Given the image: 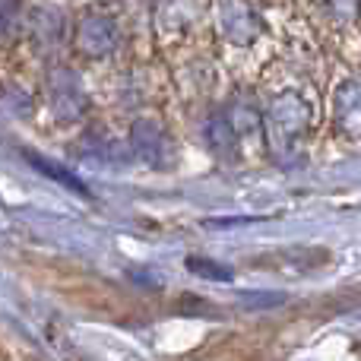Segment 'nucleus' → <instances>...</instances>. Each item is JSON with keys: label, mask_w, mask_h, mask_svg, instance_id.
<instances>
[{"label": "nucleus", "mask_w": 361, "mask_h": 361, "mask_svg": "<svg viewBox=\"0 0 361 361\" xmlns=\"http://www.w3.org/2000/svg\"><path fill=\"white\" fill-rule=\"evenodd\" d=\"M307 127H311V108L305 105V99L298 92H282L269 102L267 140H269V149L282 162H295V156L305 146Z\"/></svg>", "instance_id": "1"}, {"label": "nucleus", "mask_w": 361, "mask_h": 361, "mask_svg": "<svg viewBox=\"0 0 361 361\" xmlns=\"http://www.w3.org/2000/svg\"><path fill=\"white\" fill-rule=\"evenodd\" d=\"M219 29L231 44H250L263 32V23L247 0H219Z\"/></svg>", "instance_id": "2"}, {"label": "nucleus", "mask_w": 361, "mask_h": 361, "mask_svg": "<svg viewBox=\"0 0 361 361\" xmlns=\"http://www.w3.org/2000/svg\"><path fill=\"white\" fill-rule=\"evenodd\" d=\"M76 48L86 57H105L118 48V25L114 19L102 16V13H92L80 23L76 29Z\"/></svg>", "instance_id": "3"}, {"label": "nucleus", "mask_w": 361, "mask_h": 361, "mask_svg": "<svg viewBox=\"0 0 361 361\" xmlns=\"http://www.w3.org/2000/svg\"><path fill=\"white\" fill-rule=\"evenodd\" d=\"M133 143H137L140 156L149 165H156V169H169V165L175 162V149H171L169 130H165L162 124H156V121H140V124L133 127Z\"/></svg>", "instance_id": "4"}, {"label": "nucleus", "mask_w": 361, "mask_h": 361, "mask_svg": "<svg viewBox=\"0 0 361 361\" xmlns=\"http://www.w3.org/2000/svg\"><path fill=\"white\" fill-rule=\"evenodd\" d=\"M336 124L345 137L361 140V82L345 80L336 89Z\"/></svg>", "instance_id": "5"}, {"label": "nucleus", "mask_w": 361, "mask_h": 361, "mask_svg": "<svg viewBox=\"0 0 361 361\" xmlns=\"http://www.w3.org/2000/svg\"><path fill=\"white\" fill-rule=\"evenodd\" d=\"M206 140H209L212 152H216L219 159H235L238 149H241V143H238V137L225 114H216V118L206 121Z\"/></svg>", "instance_id": "6"}, {"label": "nucleus", "mask_w": 361, "mask_h": 361, "mask_svg": "<svg viewBox=\"0 0 361 361\" xmlns=\"http://www.w3.org/2000/svg\"><path fill=\"white\" fill-rule=\"evenodd\" d=\"M187 269L200 279H209V282H231V267L225 263H216V260H206V257H187Z\"/></svg>", "instance_id": "7"}, {"label": "nucleus", "mask_w": 361, "mask_h": 361, "mask_svg": "<svg viewBox=\"0 0 361 361\" xmlns=\"http://www.w3.org/2000/svg\"><path fill=\"white\" fill-rule=\"evenodd\" d=\"M286 301L282 292H244L241 295V305L244 307H276Z\"/></svg>", "instance_id": "8"}, {"label": "nucleus", "mask_w": 361, "mask_h": 361, "mask_svg": "<svg viewBox=\"0 0 361 361\" xmlns=\"http://www.w3.org/2000/svg\"><path fill=\"white\" fill-rule=\"evenodd\" d=\"M178 311L180 314H193V317H203V314H216V307L209 301H200L193 295H180L178 298Z\"/></svg>", "instance_id": "9"}, {"label": "nucleus", "mask_w": 361, "mask_h": 361, "mask_svg": "<svg viewBox=\"0 0 361 361\" xmlns=\"http://www.w3.org/2000/svg\"><path fill=\"white\" fill-rule=\"evenodd\" d=\"M326 4H330V10L336 13V16L349 19L352 13H355V4H358V0H326Z\"/></svg>", "instance_id": "10"}, {"label": "nucleus", "mask_w": 361, "mask_h": 361, "mask_svg": "<svg viewBox=\"0 0 361 361\" xmlns=\"http://www.w3.org/2000/svg\"><path fill=\"white\" fill-rule=\"evenodd\" d=\"M0 361H10V355H6V349L0 345Z\"/></svg>", "instance_id": "11"}]
</instances>
